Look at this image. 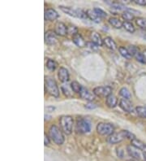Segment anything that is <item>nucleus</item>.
I'll return each instance as SVG.
<instances>
[{"label":"nucleus","instance_id":"1","mask_svg":"<svg viewBox=\"0 0 146 161\" xmlns=\"http://www.w3.org/2000/svg\"><path fill=\"white\" fill-rule=\"evenodd\" d=\"M135 135L129 132L128 130H120L119 132L112 133L107 138V142L111 144H117L121 142L122 141L125 139H131V141L135 139Z\"/></svg>","mask_w":146,"mask_h":161},{"label":"nucleus","instance_id":"2","mask_svg":"<svg viewBox=\"0 0 146 161\" xmlns=\"http://www.w3.org/2000/svg\"><path fill=\"white\" fill-rule=\"evenodd\" d=\"M45 89L49 95L55 98H59V89L55 80L51 77H45Z\"/></svg>","mask_w":146,"mask_h":161},{"label":"nucleus","instance_id":"3","mask_svg":"<svg viewBox=\"0 0 146 161\" xmlns=\"http://www.w3.org/2000/svg\"><path fill=\"white\" fill-rule=\"evenodd\" d=\"M49 136L57 145H62L64 142V136L62 130L55 125L50 126L49 130Z\"/></svg>","mask_w":146,"mask_h":161},{"label":"nucleus","instance_id":"4","mask_svg":"<svg viewBox=\"0 0 146 161\" xmlns=\"http://www.w3.org/2000/svg\"><path fill=\"white\" fill-rule=\"evenodd\" d=\"M73 118L71 116H63L59 118L61 130L67 135H70L72 132Z\"/></svg>","mask_w":146,"mask_h":161},{"label":"nucleus","instance_id":"5","mask_svg":"<svg viewBox=\"0 0 146 161\" xmlns=\"http://www.w3.org/2000/svg\"><path fill=\"white\" fill-rule=\"evenodd\" d=\"M114 130L115 127L111 123H99L97 125V133L102 136H111Z\"/></svg>","mask_w":146,"mask_h":161},{"label":"nucleus","instance_id":"6","mask_svg":"<svg viewBox=\"0 0 146 161\" xmlns=\"http://www.w3.org/2000/svg\"><path fill=\"white\" fill-rule=\"evenodd\" d=\"M91 130V126L89 122L83 118H78L76 125V131L79 133H89Z\"/></svg>","mask_w":146,"mask_h":161},{"label":"nucleus","instance_id":"7","mask_svg":"<svg viewBox=\"0 0 146 161\" xmlns=\"http://www.w3.org/2000/svg\"><path fill=\"white\" fill-rule=\"evenodd\" d=\"M93 92L95 96L101 97V98H107L109 95H112V88L108 85L97 86L94 88Z\"/></svg>","mask_w":146,"mask_h":161},{"label":"nucleus","instance_id":"8","mask_svg":"<svg viewBox=\"0 0 146 161\" xmlns=\"http://www.w3.org/2000/svg\"><path fill=\"white\" fill-rule=\"evenodd\" d=\"M55 32L57 35L64 37L67 34V26L63 22H57L55 26Z\"/></svg>","mask_w":146,"mask_h":161},{"label":"nucleus","instance_id":"9","mask_svg":"<svg viewBox=\"0 0 146 161\" xmlns=\"http://www.w3.org/2000/svg\"><path fill=\"white\" fill-rule=\"evenodd\" d=\"M57 34L55 32L52 30H48L45 33V42L48 45H54L57 42Z\"/></svg>","mask_w":146,"mask_h":161},{"label":"nucleus","instance_id":"10","mask_svg":"<svg viewBox=\"0 0 146 161\" xmlns=\"http://www.w3.org/2000/svg\"><path fill=\"white\" fill-rule=\"evenodd\" d=\"M45 21H56L59 17V14L53 8H48L45 11V14H44Z\"/></svg>","mask_w":146,"mask_h":161},{"label":"nucleus","instance_id":"11","mask_svg":"<svg viewBox=\"0 0 146 161\" xmlns=\"http://www.w3.org/2000/svg\"><path fill=\"white\" fill-rule=\"evenodd\" d=\"M80 95L83 99L87 100L89 102L93 101V100H94V98H95V95L94 94V92H91L89 90H88L87 88L84 87V86L81 89Z\"/></svg>","mask_w":146,"mask_h":161},{"label":"nucleus","instance_id":"12","mask_svg":"<svg viewBox=\"0 0 146 161\" xmlns=\"http://www.w3.org/2000/svg\"><path fill=\"white\" fill-rule=\"evenodd\" d=\"M119 107L121 108L124 112H128V113H132L133 112V106H132V103L126 99V98H121L119 101Z\"/></svg>","mask_w":146,"mask_h":161},{"label":"nucleus","instance_id":"13","mask_svg":"<svg viewBox=\"0 0 146 161\" xmlns=\"http://www.w3.org/2000/svg\"><path fill=\"white\" fill-rule=\"evenodd\" d=\"M58 77H59V79L60 81H62L63 83L64 82H67L70 78L68 70L67 68H63V67H61L59 68V73H58Z\"/></svg>","mask_w":146,"mask_h":161},{"label":"nucleus","instance_id":"14","mask_svg":"<svg viewBox=\"0 0 146 161\" xmlns=\"http://www.w3.org/2000/svg\"><path fill=\"white\" fill-rule=\"evenodd\" d=\"M72 42H74L75 45L80 48L84 47L87 45V42H85V40L83 38V37L80 35V33H77L72 36Z\"/></svg>","mask_w":146,"mask_h":161},{"label":"nucleus","instance_id":"15","mask_svg":"<svg viewBox=\"0 0 146 161\" xmlns=\"http://www.w3.org/2000/svg\"><path fill=\"white\" fill-rule=\"evenodd\" d=\"M91 42L94 43L97 46H101L103 44V40L101 39V35L96 31H93L90 34Z\"/></svg>","mask_w":146,"mask_h":161},{"label":"nucleus","instance_id":"16","mask_svg":"<svg viewBox=\"0 0 146 161\" xmlns=\"http://www.w3.org/2000/svg\"><path fill=\"white\" fill-rule=\"evenodd\" d=\"M131 144H132V146L137 148L140 151H144V153H146L145 142H144L139 140V139H137V138H135V139H133V140L131 141Z\"/></svg>","mask_w":146,"mask_h":161},{"label":"nucleus","instance_id":"17","mask_svg":"<svg viewBox=\"0 0 146 161\" xmlns=\"http://www.w3.org/2000/svg\"><path fill=\"white\" fill-rule=\"evenodd\" d=\"M127 151L130 156H132V158L134 159H136V160H140V153L138 151V149L134 147L133 146H128L127 147Z\"/></svg>","mask_w":146,"mask_h":161},{"label":"nucleus","instance_id":"18","mask_svg":"<svg viewBox=\"0 0 146 161\" xmlns=\"http://www.w3.org/2000/svg\"><path fill=\"white\" fill-rule=\"evenodd\" d=\"M103 44H104L108 49L112 50V51H115V50L117 49V45L115 42L113 40L112 38L111 37H106L103 39Z\"/></svg>","mask_w":146,"mask_h":161},{"label":"nucleus","instance_id":"19","mask_svg":"<svg viewBox=\"0 0 146 161\" xmlns=\"http://www.w3.org/2000/svg\"><path fill=\"white\" fill-rule=\"evenodd\" d=\"M106 105L110 108H114L118 104V98L114 95H111L108 96L106 100Z\"/></svg>","mask_w":146,"mask_h":161},{"label":"nucleus","instance_id":"20","mask_svg":"<svg viewBox=\"0 0 146 161\" xmlns=\"http://www.w3.org/2000/svg\"><path fill=\"white\" fill-rule=\"evenodd\" d=\"M86 14L88 16V18L92 21L95 22V23H100L101 22V19L97 16L94 9H88L86 11Z\"/></svg>","mask_w":146,"mask_h":161},{"label":"nucleus","instance_id":"21","mask_svg":"<svg viewBox=\"0 0 146 161\" xmlns=\"http://www.w3.org/2000/svg\"><path fill=\"white\" fill-rule=\"evenodd\" d=\"M59 8L63 11L64 13H66L70 16H72V17H77V9H73L72 7H65V6H59Z\"/></svg>","mask_w":146,"mask_h":161},{"label":"nucleus","instance_id":"22","mask_svg":"<svg viewBox=\"0 0 146 161\" xmlns=\"http://www.w3.org/2000/svg\"><path fill=\"white\" fill-rule=\"evenodd\" d=\"M109 23L115 28H121L123 27V23L119 19L115 17H111L109 19Z\"/></svg>","mask_w":146,"mask_h":161},{"label":"nucleus","instance_id":"23","mask_svg":"<svg viewBox=\"0 0 146 161\" xmlns=\"http://www.w3.org/2000/svg\"><path fill=\"white\" fill-rule=\"evenodd\" d=\"M118 51L120 53V55L127 60H131L132 58V55L129 53L128 48H125L124 46H119L118 47Z\"/></svg>","mask_w":146,"mask_h":161},{"label":"nucleus","instance_id":"24","mask_svg":"<svg viewBox=\"0 0 146 161\" xmlns=\"http://www.w3.org/2000/svg\"><path fill=\"white\" fill-rule=\"evenodd\" d=\"M119 95H121L123 98H126L128 100H130L132 98V95L130 93V91L128 88L123 87L121 88V90H119Z\"/></svg>","mask_w":146,"mask_h":161},{"label":"nucleus","instance_id":"25","mask_svg":"<svg viewBox=\"0 0 146 161\" xmlns=\"http://www.w3.org/2000/svg\"><path fill=\"white\" fill-rule=\"evenodd\" d=\"M123 27L124 28L125 30H127L129 33H133L134 32L136 31V28L134 27V25H132V23L129 22V21H124L123 23Z\"/></svg>","mask_w":146,"mask_h":161},{"label":"nucleus","instance_id":"26","mask_svg":"<svg viewBox=\"0 0 146 161\" xmlns=\"http://www.w3.org/2000/svg\"><path fill=\"white\" fill-rule=\"evenodd\" d=\"M82 87L83 86L79 82L76 81V80H74V81H72L71 83V89H72V90L74 91L75 93H77V94H80Z\"/></svg>","mask_w":146,"mask_h":161},{"label":"nucleus","instance_id":"27","mask_svg":"<svg viewBox=\"0 0 146 161\" xmlns=\"http://www.w3.org/2000/svg\"><path fill=\"white\" fill-rule=\"evenodd\" d=\"M136 114L143 119H146V108L142 106H138L136 108Z\"/></svg>","mask_w":146,"mask_h":161},{"label":"nucleus","instance_id":"28","mask_svg":"<svg viewBox=\"0 0 146 161\" xmlns=\"http://www.w3.org/2000/svg\"><path fill=\"white\" fill-rule=\"evenodd\" d=\"M106 3L109 4L113 8H115V9H117V10H125L127 9V7L124 6V5H123L122 4H119V3H117V2H108L106 1Z\"/></svg>","mask_w":146,"mask_h":161},{"label":"nucleus","instance_id":"29","mask_svg":"<svg viewBox=\"0 0 146 161\" xmlns=\"http://www.w3.org/2000/svg\"><path fill=\"white\" fill-rule=\"evenodd\" d=\"M122 17L125 20V21H129V22L131 21H133V20L135 19L134 15L132 14L131 12H129L128 11H123V12L122 13Z\"/></svg>","mask_w":146,"mask_h":161},{"label":"nucleus","instance_id":"30","mask_svg":"<svg viewBox=\"0 0 146 161\" xmlns=\"http://www.w3.org/2000/svg\"><path fill=\"white\" fill-rule=\"evenodd\" d=\"M46 68H48L50 71H55L57 68V63L55 60L49 59L46 62Z\"/></svg>","mask_w":146,"mask_h":161},{"label":"nucleus","instance_id":"31","mask_svg":"<svg viewBox=\"0 0 146 161\" xmlns=\"http://www.w3.org/2000/svg\"><path fill=\"white\" fill-rule=\"evenodd\" d=\"M136 25L139 26L140 28L146 29V19L143 17H138L136 19Z\"/></svg>","mask_w":146,"mask_h":161},{"label":"nucleus","instance_id":"32","mask_svg":"<svg viewBox=\"0 0 146 161\" xmlns=\"http://www.w3.org/2000/svg\"><path fill=\"white\" fill-rule=\"evenodd\" d=\"M134 57L136 58V60L141 63H146V60L145 59V57L143 56V53L140 52V51H137L136 54L134 56Z\"/></svg>","mask_w":146,"mask_h":161},{"label":"nucleus","instance_id":"33","mask_svg":"<svg viewBox=\"0 0 146 161\" xmlns=\"http://www.w3.org/2000/svg\"><path fill=\"white\" fill-rule=\"evenodd\" d=\"M94 11L97 13V15L99 16V17L101 18V19H103V18H106L107 16V14H106V12L104 11L103 10H101V8H94Z\"/></svg>","mask_w":146,"mask_h":161},{"label":"nucleus","instance_id":"34","mask_svg":"<svg viewBox=\"0 0 146 161\" xmlns=\"http://www.w3.org/2000/svg\"><path fill=\"white\" fill-rule=\"evenodd\" d=\"M77 33H78V29L76 26H74V25L67 26V34H72L73 36Z\"/></svg>","mask_w":146,"mask_h":161},{"label":"nucleus","instance_id":"35","mask_svg":"<svg viewBox=\"0 0 146 161\" xmlns=\"http://www.w3.org/2000/svg\"><path fill=\"white\" fill-rule=\"evenodd\" d=\"M128 50L129 53H130V54L132 55V57H133V56L136 55L137 51H139V50H138V48L136 47V46H133V45L129 46L128 48Z\"/></svg>","mask_w":146,"mask_h":161},{"label":"nucleus","instance_id":"36","mask_svg":"<svg viewBox=\"0 0 146 161\" xmlns=\"http://www.w3.org/2000/svg\"><path fill=\"white\" fill-rule=\"evenodd\" d=\"M61 89H62V91L63 92L64 95H66L67 97H71V96H72V95H71V92H70L69 88L67 87V85H63V86L61 87Z\"/></svg>","mask_w":146,"mask_h":161},{"label":"nucleus","instance_id":"37","mask_svg":"<svg viewBox=\"0 0 146 161\" xmlns=\"http://www.w3.org/2000/svg\"><path fill=\"white\" fill-rule=\"evenodd\" d=\"M85 108L88 109H94L97 108V106L95 103H93L89 102V103H88L87 104H85Z\"/></svg>","mask_w":146,"mask_h":161},{"label":"nucleus","instance_id":"38","mask_svg":"<svg viewBox=\"0 0 146 161\" xmlns=\"http://www.w3.org/2000/svg\"><path fill=\"white\" fill-rule=\"evenodd\" d=\"M134 3L140 6H146V0H134Z\"/></svg>","mask_w":146,"mask_h":161},{"label":"nucleus","instance_id":"39","mask_svg":"<svg viewBox=\"0 0 146 161\" xmlns=\"http://www.w3.org/2000/svg\"><path fill=\"white\" fill-rule=\"evenodd\" d=\"M44 144H45V146H48L49 144H50V137L49 136H47V134L45 133L44 134Z\"/></svg>","mask_w":146,"mask_h":161},{"label":"nucleus","instance_id":"40","mask_svg":"<svg viewBox=\"0 0 146 161\" xmlns=\"http://www.w3.org/2000/svg\"><path fill=\"white\" fill-rule=\"evenodd\" d=\"M45 109L47 112H53L55 110V108L53 107V106H48V107H46Z\"/></svg>","mask_w":146,"mask_h":161},{"label":"nucleus","instance_id":"41","mask_svg":"<svg viewBox=\"0 0 146 161\" xmlns=\"http://www.w3.org/2000/svg\"><path fill=\"white\" fill-rule=\"evenodd\" d=\"M143 56H144V57H145V59L146 60V50H145V51H143Z\"/></svg>","mask_w":146,"mask_h":161},{"label":"nucleus","instance_id":"42","mask_svg":"<svg viewBox=\"0 0 146 161\" xmlns=\"http://www.w3.org/2000/svg\"><path fill=\"white\" fill-rule=\"evenodd\" d=\"M143 156H144V159H145V160L146 161V153H144V154H143Z\"/></svg>","mask_w":146,"mask_h":161},{"label":"nucleus","instance_id":"43","mask_svg":"<svg viewBox=\"0 0 146 161\" xmlns=\"http://www.w3.org/2000/svg\"><path fill=\"white\" fill-rule=\"evenodd\" d=\"M127 161H135V160H128Z\"/></svg>","mask_w":146,"mask_h":161}]
</instances>
